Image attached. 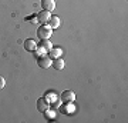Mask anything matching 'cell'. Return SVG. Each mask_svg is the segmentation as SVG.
Masks as SVG:
<instances>
[{"instance_id":"cell-1","label":"cell","mask_w":128,"mask_h":123,"mask_svg":"<svg viewBox=\"0 0 128 123\" xmlns=\"http://www.w3.org/2000/svg\"><path fill=\"white\" fill-rule=\"evenodd\" d=\"M51 34H53V29L48 26V24H41L40 27L37 29V36L40 37V40H46V39H50Z\"/></svg>"},{"instance_id":"cell-2","label":"cell","mask_w":128,"mask_h":123,"mask_svg":"<svg viewBox=\"0 0 128 123\" xmlns=\"http://www.w3.org/2000/svg\"><path fill=\"white\" fill-rule=\"evenodd\" d=\"M51 63H53V60L48 57V55H41L37 57V64H38V67L40 69H48L51 66Z\"/></svg>"},{"instance_id":"cell-3","label":"cell","mask_w":128,"mask_h":123,"mask_svg":"<svg viewBox=\"0 0 128 123\" xmlns=\"http://www.w3.org/2000/svg\"><path fill=\"white\" fill-rule=\"evenodd\" d=\"M60 100L63 103H73L76 100V93L73 90H64L60 96Z\"/></svg>"},{"instance_id":"cell-4","label":"cell","mask_w":128,"mask_h":123,"mask_svg":"<svg viewBox=\"0 0 128 123\" xmlns=\"http://www.w3.org/2000/svg\"><path fill=\"white\" fill-rule=\"evenodd\" d=\"M50 109V103H48V100H47L46 97H40L38 100H37V110L38 112H41V113H44L46 110Z\"/></svg>"},{"instance_id":"cell-5","label":"cell","mask_w":128,"mask_h":123,"mask_svg":"<svg viewBox=\"0 0 128 123\" xmlns=\"http://www.w3.org/2000/svg\"><path fill=\"white\" fill-rule=\"evenodd\" d=\"M50 12H47V10H43V12H40V13L37 14V22L38 23H43V24H46L47 22H48V19H50Z\"/></svg>"},{"instance_id":"cell-6","label":"cell","mask_w":128,"mask_h":123,"mask_svg":"<svg viewBox=\"0 0 128 123\" xmlns=\"http://www.w3.org/2000/svg\"><path fill=\"white\" fill-rule=\"evenodd\" d=\"M23 46H24V49H26L27 52H34L37 49V46H38V45L34 42V39H26Z\"/></svg>"},{"instance_id":"cell-7","label":"cell","mask_w":128,"mask_h":123,"mask_svg":"<svg viewBox=\"0 0 128 123\" xmlns=\"http://www.w3.org/2000/svg\"><path fill=\"white\" fill-rule=\"evenodd\" d=\"M41 6H43V10H47V12H53L56 9V2L54 0H43L41 2Z\"/></svg>"},{"instance_id":"cell-8","label":"cell","mask_w":128,"mask_h":123,"mask_svg":"<svg viewBox=\"0 0 128 123\" xmlns=\"http://www.w3.org/2000/svg\"><path fill=\"white\" fill-rule=\"evenodd\" d=\"M47 53H48V57H50L51 60H54V59H57V57H61L63 50H61L60 47H51V50H48Z\"/></svg>"},{"instance_id":"cell-9","label":"cell","mask_w":128,"mask_h":123,"mask_svg":"<svg viewBox=\"0 0 128 123\" xmlns=\"http://www.w3.org/2000/svg\"><path fill=\"white\" fill-rule=\"evenodd\" d=\"M51 66L54 69H57V70H63L64 66H66V62H64L61 57H57V59L53 60V63H51Z\"/></svg>"},{"instance_id":"cell-10","label":"cell","mask_w":128,"mask_h":123,"mask_svg":"<svg viewBox=\"0 0 128 123\" xmlns=\"http://www.w3.org/2000/svg\"><path fill=\"white\" fill-rule=\"evenodd\" d=\"M47 24H48L51 29H57L60 26V17H57V16H50Z\"/></svg>"},{"instance_id":"cell-11","label":"cell","mask_w":128,"mask_h":123,"mask_svg":"<svg viewBox=\"0 0 128 123\" xmlns=\"http://www.w3.org/2000/svg\"><path fill=\"white\" fill-rule=\"evenodd\" d=\"M38 47H41V49H43V50L47 53L48 50H51V47H53V43L50 42V39H46V40H41V42H40Z\"/></svg>"},{"instance_id":"cell-12","label":"cell","mask_w":128,"mask_h":123,"mask_svg":"<svg viewBox=\"0 0 128 123\" xmlns=\"http://www.w3.org/2000/svg\"><path fill=\"white\" fill-rule=\"evenodd\" d=\"M63 112H64V113H71V112H74V107H73V105H71V103H64Z\"/></svg>"},{"instance_id":"cell-13","label":"cell","mask_w":128,"mask_h":123,"mask_svg":"<svg viewBox=\"0 0 128 123\" xmlns=\"http://www.w3.org/2000/svg\"><path fill=\"white\" fill-rule=\"evenodd\" d=\"M44 113L47 114V117H48V119H53V117H54V112H53V110H50V109H48V110H46Z\"/></svg>"},{"instance_id":"cell-14","label":"cell","mask_w":128,"mask_h":123,"mask_svg":"<svg viewBox=\"0 0 128 123\" xmlns=\"http://www.w3.org/2000/svg\"><path fill=\"white\" fill-rule=\"evenodd\" d=\"M4 85H6V80L0 76V89H2V87H4Z\"/></svg>"}]
</instances>
